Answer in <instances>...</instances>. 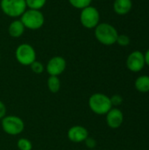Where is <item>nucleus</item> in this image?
<instances>
[{"mask_svg":"<svg viewBox=\"0 0 149 150\" xmlns=\"http://www.w3.org/2000/svg\"><path fill=\"white\" fill-rule=\"evenodd\" d=\"M68 140L74 143L83 142L89 136V132L86 127L83 126H73L71 127L67 134Z\"/></svg>","mask_w":149,"mask_h":150,"instance_id":"9b49d317","label":"nucleus"},{"mask_svg":"<svg viewBox=\"0 0 149 150\" xmlns=\"http://www.w3.org/2000/svg\"><path fill=\"white\" fill-rule=\"evenodd\" d=\"M100 20V14L97 8L90 5L83 10L80 13V21L83 27L87 29H94Z\"/></svg>","mask_w":149,"mask_h":150,"instance_id":"0eeeda50","label":"nucleus"},{"mask_svg":"<svg viewBox=\"0 0 149 150\" xmlns=\"http://www.w3.org/2000/svg\"><path fill=\"white\" fill-rule=\"evenodd\" d=\"M71 6H73L76 9L83 10L88 6L90 5L92 0H68Z\"/></svg>","mask_w":149,"mask_h":150,"instance_id":"f3484780","label":"nucleus"},{"mask_svg":"<svg viewBox=\"0 0 149 150\" xmlns=\"http://www.w3.org/2000/svg\"><path fill=\"white\" fill-rule=\"evenodd\" d=\"M130 42H131V40L129 36L126 34H119L117 38V41H116V43H118L121 47H126L130 44Z\"/></svg>","mask_w":149,"mask_h":150,"instance_id":"aec40b11","label":"nucleus"},{"mask_svg":"<svg viewBox=\"0 0 149 150\" xmlns=\"http://www.w3.org/2000/svg\"><path fill=\"white\" fill-rule=\"evenodd\" d=\"M30 67H31L32 71L34 74H37V75H40V74L43 73V71H44V69H45L44 65H43L40 62H39V61H34V62L30 65Z\"/></svg>","mask_w":149,"mask_h":150,"instance_id":"6ab92c4d","label":"nucleus"},{"mask_svg":"<svg viewBox=\"0 0 149 150\" xmlns=\"http://www.w3.org/2000/svg\"><path fill=\"white\" fill-rule=\"evenodd\" d=\"M90 109L97 115H105L112 108L110 97L104 93H94L89 98Z\"/></svg>","mask_w":149,"mask_h":150,"instance_id":"f03ea898","label":"nucleus"},{"mask_svg":"<svg viewBox=\"0 0 149 150\" xmlns=\"http://www.w3.org/2000/svg\"><path fill=\"white\" fill-rule=\"evenodd\" d=\"M25 29V27L24 26L21 20L17 19V20H13L10 24V25L8 27V33H9L10 36L12 38H19L23 35Z\"/></svg>","mask_w":149,"mask_h":150,"instance_id":"ddd939ff","label":"nucleus"},{"mask_svg":"<svg viewBox=\"0 0 149 150\" xmlns=\"http://www.w3.org/2000/svg\"><path fill=\"white\" fill-rule=\"evenodd\" d=\"M110 99H111V103H112V107H113V106H119V105H120L123 103V98H122V97H121L120 95H118V94L112 96V97L110 98Z\"/></svg>","mask_w":149,"mask_h":150,"instance_id":"412c9836","label":"nucleus"},{"mask_svg":"<svg viewBox=\"0 0 149 150\" xmlns=\"http://www.w3.org/2000/svg\"><path fill=\"white\" fill-rule=\"evenodd\" d=\"M20 20L25 28L29 30H38L43 26L45 18L40 11L28 9L21 15Z\"/></svg>","mask_w":149,"mask_h":150,"instance_id":"7ed1b4c3","label":"nucleus"},{"mask_svg":"<svg viewBox=\"0 0 149 150\" xmlns=\"http://www.w3.org/2000/svg\"><path fill=\"white\" fill-rule=\"evenodd\" d=\"M47 3V0H25L26 7L32 10H39L42 9Z\"/></svg>","mask_w":149,"mask_h":150,"instance_id":"dca6fc26","label":"nucleus"},{"mask_svg":"<svg viewBox=\"0 0 149 150\" xmlns=\"http://www.w3.org/2000/svg\"><path fill=\"white\" fill-rule=\"evenodd\" d=\"M17 147L19 150H32V143L26 138H20L17 142Z\"/></svg>","mask_w":149,"mask_h":150,"instance_id":"a211bd4d","label":"nucleus"},{"mask_svg":"<svg viewBox=\"0 0 149 150\" xmlns=\"http://www.w3.org/2000/svg\"><path fill=\"white\" fill-rule=\"evenodd\" d=\"M0 7L2 11L11 18L21 17L27 8L25 0H1Z\"/></svg>","mask_w":149,"mask_h":150,"instance_id":"39448f33","label":"nucleus"},{"mask_svg":"<svg viewBox=\"0 0 149 150\" xmlns=\"http://www.w3.org/2000/svg\"><path fill=\"white\" fill-rule=\"evenodd\" d=\"M133 8L132 0H114L113 10L118 15H126Z\"/></svg>","mask_w":149,"mask_h":150,"instance_id":"f8f14e48","label":"nucleus"},{"mask_svg":"<svg viewBox=\"0 0 149 150\" xmlns=\"http://www.w3.org/2000/svg\"><path fill=\"white\" fill-rule=\"evenodd\" d=\"M144 57H145V63H146V65L149 66V48L147 50V52L144 54Z\"/></svg>","mask_w":149,"mask_h":150,"instance_id":"b1692460","label":"nucleus"},{"mask_svg":"<svg viewBox=\"0 0 149 150\" xmlns=\"http://www.w3.org/2000/svg\"><path fill=\"white\" fill-rule=\"evenodd\" d=\"M67 67L66 60L62 56H54L52 57L47 63L46 70L49 76H59L61 75Z\"/></svg>","mask_w":149,"mask_h":150,"instance_id":"6e6552de","label":"nucleus"},{"mask_svg":"<svg viewBox=\"0 0 149 150\" xmlns=\"http://www.w3.org/2000/svg\"><path fill=\"white\" fill-rule=\"evenodd\" d=\"M0 60H1V54H0Z\"/></svg>","mask_w":149,"mask_h":150,"instance_id":"393cba45","label":"nucleus"},{"mask_svg":"<svg viewBox=\"0 0 149 150\" xmlns=\"http://www.w3.org/2000/svg\"><path fill=\"white\" fill-rule=\"evenodd\" d=\"M5 116H6V106L4 104V102L0 100V120L4 118Z\"/></svg>","mask_w":149,"mask_h":150,"instance_id":"5701e85b","label":"nucleus"},{"mask_svg":"<svg viewBox=\"0 0 149 150\" xmlns=\"http://www.w3.org/2000/svg\"><path fill=\"white\" fill-rule=\"evenodd\" d=\"M15 57L18 62L21 65L30 66L34 61H36V51L30 44L23 43L16 48Z\"/></svg>","mask_w":149,"mask_h":150,"instance_id":"423d86ee","label":"nucleus"},{"mask_svg":"<svg viewBox=\"0 0 149 150\" xmlns=\"http://www.w3.org/2000/svg\"><path fill=\"white\" fill-rule=\"evenodd\" d=\"M95 37L97 41L105 46H112L116 43L119 33L109 23H99L95 28Z\"/></svg>","mask_w":149,"mask_h":150,"instance_id":"f257e3e1","label":"nucleus"},{"mask_svg":"<svg viewBox=\"0 0 149 150\" xmlns=\"http://www.w3.org/2000/svg\"><path fill=\"white\" fill-rule=\"evenodd\" d=\"M1 127L4 132L9 135H18L25 129V123L21 118L16 115H6L2 119Z\"/></svg>","mask_w":149,"mask_h":150,"instance_id":"20e7f679","label":"nucleus"},{"mask_svg":"<svg viewBox=\"0 0 149 150\" xmlns=\"http://www.w3.org/2000/svg\"><path fill=\"white\" fill-rule=\"evenodd\" d=\"M83 142H85L86 147H87L88 149H95L96 146H97V142H96V140H95L94 138L90 137V136H88L87 139H86Z\"/></svg>","mask_w":149,"mask_h":150,"instance_id":"4be33fe9","label":"nucleus"},{"mask_svg":"<svg viewBox=\"0 0 149 150\" xmlns=\"http://www.w3.org/2000/svg\"><path fill=\"white\" fill-rule=\"evenodd\" d=\"M134 87L141 93L149 92V76L143 75L137 77L134 82Z\"/></svg>","mask_w":149,"mask_h":150,"instance_id":"4468645a","label":"nucleus"},{"mask_svg":"<svg viewBox=\"0 0 149 150\" xmlns=\"http://www.w3.org/2000/svg\"><path fill=\"white\" fill-rule=\"evenodd\" d=\"M144 54L141 51L132 52L126 59V67L132 72H140L145 67Z\"/></svg>","mask_w":149,"mask_h":150,"instance_id":"1a4fd4ad","label":"nucleus"},{"mask_svg":"<svg viewBox=\"0 0 149 150\" xmlns=\"http://www.w3.org/2000/svg\"><path fill=\"white\" fill-rule=\"evenodd\" d=\"M107 126L112 129L120 127L124 122V114L119 108H112L106 114Z\"/></svg>","mask_w":149,"mask_h":150,"instance_id":"9d476101","label":"nucleus"},{"mask_svg":"<svg viewBox=\"0 0 149 150\" xmlns=\"http://www.w3.org/2000/svg\"><path fill=\"white\" fill-rule=\"evenodd\" d=\"M47 89L52 93H57L61 89V81L58 76H49L47 81Z\"/></svg>","mask_w":149,"mask_h":150,"instance_id":"2eb2a0df","label":"nucleus"}]
</instances>
